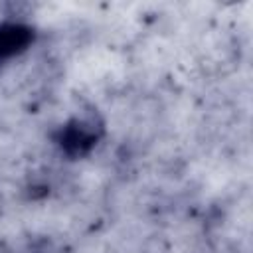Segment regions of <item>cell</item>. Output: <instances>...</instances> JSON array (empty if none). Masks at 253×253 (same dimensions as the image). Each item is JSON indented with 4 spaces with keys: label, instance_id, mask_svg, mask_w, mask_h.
Returning <instances> with one entry per match:
<instances>
[{
    "label": "cell",
    "instance_id": "cell-1",
    "mask_svg": "<svg viewBox=\"0 0 253 253\" xmlns=\"http://www.w3.org/2000/svg\"><path fill=\"white\" fill-rule=\"evenodd\" d=\"M30 38H32V34L24 26H18V24L2 26L0 28V57L16 53L30 42Z\"/></svg>",
    "mask_w": 253,
    "mask_h": 253
}]
</instances>
